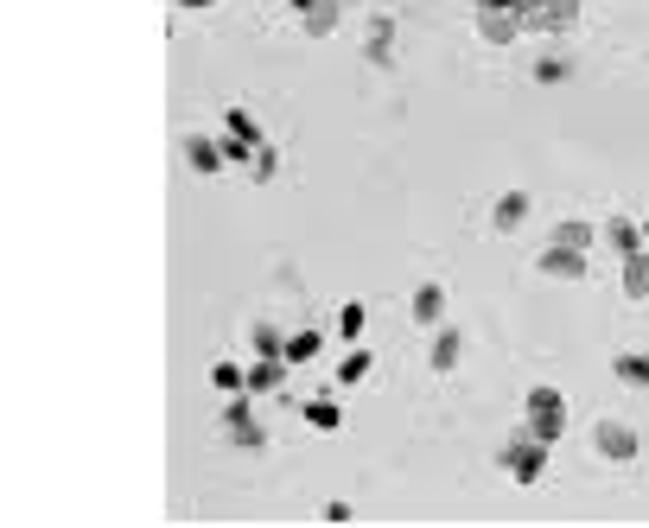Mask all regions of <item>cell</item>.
I'll list each match as a JSON object with an SVG mask.
<instances>
[{
    "mask_svg": "<svg viewBox=\"0 0 649 528\" xmlns=\"http://www.w3.org/2000/svg\"><path fill=\"white\" fill-rule=\"evenodd\" d=\"M471 26L484 45H516V32H529V0H471Z\"/></svg>",
    "mask_w": 649,
    "mask_h": 528,
    "instance_id": "1",
    "label": "cell"
},
{
    "mask_svg": "<svg viewBox=\"0 0 649 528\" xmlns=\"http://www.w3.org/2000/svg\"><path fill=\"white\" fill-rule=\"evenodd\" d=\"M497 465L510 471L516 484H541V471H548V439H535V433H522V427H516V439L497 452Z\"/></svg>",
    "mask_w": 649,
    "mask_h": 528,
    "instance_id": "2",
    "label": "cell"
},
{
    "mask_svg": "<svg viewBox=\"0 0 649 528\" xmlns=\"http://www.w3.org/2000/svg\"><path fill=\"white\" fill-rule=\"evenodd\" d=\"M223 433H230L236 452H261V446H268V427L255 420V401L249 395H230V408H223Z\"/></svg>",
    "mask_w": 649,
    "mask_h": 528,
    "instance_id": "3",
    "label": "cell"
},
{
    "mask_svg": "<svg viewBox=\"0 0 649 528\" xmlns=\"http://www.w3.org/2000/svg\"><path fill=\"white\" fill-rule=\"evenodd\" d=\"M592 446H599L605 465H630V459H637V427L618 420V414H605L599 427H592Z\"/></svg>",
    "mask_w": 649,
    "mask_h": 528,
    "instance_id": "4",
    "label": "cell"
},
{
    "mask_svg": "<svg viewBox=\"0 0 649 528\" xmlns=\"http://www.w3.org/2000/svg\"><path fill=\"white\" fill-rule=\"evenodd\" d=\"M529 26L535 32H573L580 26V0H529Z\"/></svg>",
    "mask_w": 649,
    "mask_h": 528,
    "instance_id": "5",
    "label": "cell"
},
{
    "mask_svg": "<svg viewBox=\"0 0 649 528\" xmlns=\"http://www.w3.org/2000/svg\"><path fill=\"white\" fill-rule=\"evenodd\" d=\"M535 268L548 274V280H586V249H567V242H548Z\"/></svg>",
    "mask_w": 649,
    "mask_h": 528,
    "instance_id": "6",
    "label": "cell"
},
{
    "mask_svg": "<svg viewBox=\"0 0 649 528\" xmlns=\"http://www.w3.org/2000/svg\"><path fill=\"white\" fill-rule=\"evenodd\" d=\"M427 363L440 369V376H452V369L465 363V331H459V325H433V350H427Z\"/></svg>",
    "mask_w": 649,
    "mask_h": 528,
    "instance_id": "7",
    "label": "cell"
},
{
    "mask_svg": "<svg viewBox=\"0 0 649 528\" xmlns=\"http://www.w3.org/2000/svg\"><path fill=\"white\" fill-rule=\"evenodd\" d=\"M529 191H503V198L497 204H490V230H497V236H516L522 230V223H529Z\"/></svg>",
    "mask_w": 649,
    "mask_h": 528,
    "instance_id": "8",
    "label": "cell"
},
{
    "mask_svg": "<svg viewBox=\"0 0 649 528\" xmlns=\"http://www.w3.org/2000/svg\"><path fill=\"white\" fill-rule=\"evenodd\" d=\"M363 58L389 64L395 58V13H370V32H363Z\"/></svg>",
    "mask_w": 649,
    "mask_h": 528,
    "instance_id": "9",
    "label": "cell"
},
{
    "mask_svg": "<svg viewBox=\"0 0 649 528\" xmlns=\"http://www.w3.org/2000/svg\"><path fill=\"white\" fill-rule=\"evenodd\" d=\"M605 242H611V255H618V261H624V255H637V249H649V242H643V223H637V217H624V210L605 223Z\"/></svg>",
    "mask_w": 649,
    "mask_h": 528,
    "instance_id": "10",
    "label": "cell"
},
{
    "mask_svg": "<svg viewBox=\"0 0 649 528\" xmlns=\"http://www.w3.org/2000/svg\"><path fill=\"white\" fill-rule=\"evenodd\" d=\"M185 166H191V172H223V166H230V160H223V140L185 134Z\"/></svg>",
    "mask_w": 649,
    "mask_h": 528,
    "instance_id": "11",
    "label": "cell"
},
{
    "mask_svg": "<svg viewBox=\"0 0 649 528\" xmlns=\"http://www.w3.org/2000/svg\"><path fill=\"white\" fill-rule=\"evenodd\" d=\"M414 325H446V287L440 280H420L414 287Z\"/></svg>",
    "mask_w": 649,
    "mask_h": 528,
    "instance_id": "12",
    "label": "cell"
},
{
    "mask_svg": "<svg viewBox=\"0 0 649 528\" xmlns=\"http://www.w3.org/2000/svg\"><path fill=\"white\" fill-rule=\"evenodd\" d=\"M618 287H624V299H649V249L618 261Z\"/></svg>",
    "mask_w": 649,
    "mask_h": 528,
    "instance_id": "13",
    "label": "cell"
},
{
    "mask_svg": "<svg viewBox=\"0 0 649 528\" xmlns=\"http://www.w3.org/2000/svg\"><path fill=\"white\" fill-rule=\"evenodd\" d=\"M287 357H261V363H249V395H280V382H287Z\"/></svg>",
    "mask_w": 649,
    "mask_h": 528,
    "instance_id": "14",
    "label": "cell"
},
{
    "mask_svg": "<svg viewBox=\"0 0 649 528\" xmlns=\"http://www.w3.org/2000/svg\"><path fill=\"white\" fill-rule=\"evenodd\" d=\"M611 376H618L624 389H649V357L643 350H618V357H611Z\"/></svg>",
    "mask_w": 649,
    "mask_h": 528,
    "instance_id": "15",
    "label": "cell"
},
{
    "mask_svg": "<svg viewBox=\"0 0 649 528\" xmlns=\"http://www.w3.org/2000/svg\"><path fill=\"white\" fill-rule=\"evenodd\" d=\"M338 7H344V0H319L312 13H300L306 39H331V32H338Z\"/></svg>",
    "mask_w": 649,
    "mask_h": 528,
    "instance_id": "16",
    "label": "cell"
},
{
    "mask_svg": "<svg viewBox=\"0 0 649 528\" xmlns=\"http://www.w3.org/2000/svg\"><path fill=\"white\" fill-rule=\"evenodd\" d=\"M223 140H242V147H261V128H255V115H249V109H230V115H223Z\"/></svg>",
    "mask_w": 649,
    "mask_h": 528,
    "instance_id": "17",
    "label": "cell"
},
{
    "mask_svg": "<svg viewBox=\"0 0 649 528\" xmlns=\"http://www.w3.org/2000/svg\"><path fill=\"white\" fill-rule=\"evenodd\" d=\"M306 427H319V433H338L344 427V408H338V401H306Z\"/></svg>",
    "mask_w": 649,
    "mask_h": 528,
    "instance_id": "18",
    "label": "cell"
},
{
    "mask_svg": "<svg viewBox=\"0 0 649 528\" xmlns=\"http://www.w3.org/2000/svg\"><path fill=\"white\" fill-rule=\"evenodd\" d=\"M592 236H599V230H592L586 217H560L554 223V242H567V249H592Z\"/></svg>",
    "mask_w": 649,
    "mask_h": 528,
    "instance_id": "19",
    "label": "cell"
},
{
    "mask_svg": "<svg viewBox=\"0 0 649 528\" xmlns=\"http://www.w3.org/2000/svg\"><path fill=\"white\" fill-rule=\"evenodd\" d=\"M522 414H567V395L541 382V389H529V395H522Z\"/></svg>",
    "mask_w": 649,
    "mask_h": 528,
    "instance_id": "20",
    "label": "cell"
},
{
    "mask_svg": "<svg viewBox=\"0 0 649 528\" xmlns=\"http://www.w3.org/2000/svg\"><path fill=\"white\" fill-rule=\"evenodd\" d=\"M210 382H217L223 395H249V369L242 363H210Z\"/></svg>",
    "mask_w": 649,
    "mask_h": 528,
    "instance_id": "21",
    "label": "cell"
},
{
    "mask_svg": "<svg viewBox=\"0 0 649 528\" xmlns=\"http://www.w3.org/2000/svg\"><path fill=\"white\" fill-rule=\"evenodd\" d=\"M319 325H312V331H287V363H312V357H319Z\"/></svg>",
    "mask_w": 649,
    "mask_h": 528,
    "instance_id": "22",
    "label": "cell"
},
{
    "mask_svg": "<svg viewBox=\"0 0 649 528\" xmlns=\"http://www.w3.org/2000/svg\"><path fill=\"white\" fill-rule=\"evenodd\" d=\"M370 369H376V357H370V350H363V344H350V357L338 363V382L350 389V382H363V376H370Z\"/></svg>",
    "mask_w": 649,
    "mask_h": 528,
    "instance_id": "23",
    "label": "cell"
},
{
    "mask_svg": "<svg viewBox=\"0 0 649 528\" xmlns=\"http://www.w3.org/2000/svg\"><path fill=\"white\" fill-rule=\"evenodd\" d=\"M522 433H535V439H548V446H554V439L567 433V414H522Z\"/></svg>",
    "mask_w": 649,
    "mask_h": 528,
    "instance_id": "24",
    "label": "cell"
},
{
    "mask_svg": "<svg viewBox=\"0 0 649 528\" xmlns=\"http://www.w3.org/2000/svg\"><path fill=\"white\" fill-rule=\"evenodd\" d=\"M363 319H370V312H363V299H344V306H338V338L357 344L363 338Z\"/></svg>",
    "mask_w": 649,
    "mask_h": 528,
    "instance_id": "25",
    "label": "cell"
},
{
    "mask_svg": "<svg viewBox=\"0 0 649 528\" xmlns=\"http://www.w3.org/2000/svg\"><path fill=\"white\" fill-rule=\"evenodd\" d=\"M255 350H261V357H287V331L268 325V319H255Z\"/></svg>",
    "mask_w": 649,
    "mask_h": 528,
    "instance_id": "26",
    "label": "cell"
},
{
    "mask_svg": "<svg viewBox=\"0 0 649 528\" xmlns=\"http://www.w3.org/2000/svg\"><path fill=\"white\" fill-rule=\"evenodd\" d=\"M274 172H280V153L268 147V140H261V147H255V160H249V179H255V185H268Z\"/></svg>",
    "mask_w": 649,
    "mask_h": 528,
    "instance_id": "27",
    "label": "cell"
},
{
    "mask_svg": "<svg viewBox=\"0 0 649 528\" xmlns=\"http://www.w3.org/2000/svg\"><path fill=\"white\" fill-rule=\"evenodd\" d=\"M535 83H567V58H535Z\"/></svg>",
    "mask_w": 649,
    "mask_h": 528,
    "instance_id": "28",
    "label": "cell"
},
{
    "mask_svg": "<svg viewBox=\"0 0 649 528\" xmlns=\"http://www.w3.org/2000/svg\"><path fill=\"white\" fill-rule=\"evenodd\" d=\"M319 516H325V522H350V503H344V497H331V503L319 509Z\"/></svg>",
    "mask_w": 649,
    "mask_h": 528,
    "instance_id": "29",
    "label": "cell"
},
{
    "mask_svg": "<svg viewBox=\"0 0 649 528\" xmlns=\"http://www.w3.org/2000/svg\"><path fill=\"white\" fill-rule=\"evenodd\" d=\"M179 7H191V13H204V7H217V0H179Z\"/></svg>",
    "mask_w": 649,
    "mask_h": 528,
    "instance_id": "30",
    "label": "cell"
},
{
    "mask_svg": "<svg viewBox=\"0 0 649 528\" xmlns=\"http://www.w3.org/2000/svg\"><path fill=\"white\" fill-rule=\"evenodd\" d=\"M344 7H357V0H344Z\"/></svg>",
    "mask_w": 649,
    "mask_h": 528,
    "instance_id": "31",
    "label": "cell"
}]
</instances>
